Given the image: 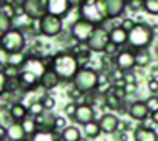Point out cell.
Here are the masks:
<instances>
[{
	"instance_id": "obj_32",
	"label": "cell",
	"mask_w": 158,
	"mask_h": 141,
	"mask_svg": "<svg viewBox=\"0 0 158 141\" xmlns=\"http://www.w3.org/2000/svg\"><path fill=\"white\" fill-rule=\"evenodd\" d=\"M27 110H29V116L31 117H38L39 114H43L46 110V107H44V104H43L41 100H31Z\"/></svg>"
},
{
	"instance_id": "obj_44",
	"label": "cell",
	"mask_w": 158,
	"mask_h": 141,
	"mask_svg": "<svg viewBox=\"0 0 158 141\" xmlns=\"http://www.w3.org/2000/svg\"><path fill=\"white\" fill-rule=\"evenodd\" d=\"M4 93H7V77L0 68V95H4Z\"/></svg>"
},
{
	"instance_id": "obj_42",
	"label": "cell",
	"mask_w": 158,
	"mask_h": 141,
	"mask_svg": "<svg viewBox=\"0 0 158 141\" xmlns=\"http://www.w3.org/2000/svg\"><path fill=\"white\" fill-rule=\"evenodd\" d=\"M148 90H150L151 95H158V80L156 78H151L148 80Z\"/></svg>"
},
{
	"instance_id": "obj_9",
	"label": "cell",
	"mask_w": 158,
	"mask_h": 141,
	"mask_svg": "<svg viewBox=\"0 0 158 141\" xmlns=\"http://www.w3.org/2000/svg\"><path fill=\"white\" fill-rule=\"evenodd\" d=\"M87 44L90 46V49H92L94 53H104L106 48L110 44L109 31H107L106 27H102V26H99V27L95 29V32H94V36L89 39Z\"/></svg>"
},
{
	"instance_id": "obj_45",
	"label": "cell",
	"mask_w": 158,
	"mask_h": 141,
	"mask_svg": "<svg viewBox=\"0 0 158 141\" xmlns=\"http://www.w3.org/2000/svg\"><path fill=\"white\" fill-rule=\"evenodd\" d=\"M117 49H119V48H117L116 44H112V43H110V44H109V46H107V48H106V51H104L102 55H107V56H114V58H116V56H117V53H119V51H117Z\"/></svg>"
},
{
	"instance_id": "obj_23",
	"label": "cell",
	"mask_w": 158,
	"mask_h": 141,
	"mask_svg": "<svg viewBox=\"0 0 158 141\" xmlns=\"http://www.w3.org/2000/svg\"><path fill=\"white\" fill-rule=\"evenodd\" d=\"M7 139L9 141H22L27 139V134H26L24 127L21 122H10L7 126Z\"/></svg>"
},
{
	"instance_id": "obj_37",
	"label": "cell",
	"mask_w": 158,
	"mask_h": 141,
	"mask_svg": "<svg viewBox=\"0 0 158 141\" xmlns=\"http://www.w3.org/2000/svg\"><path fill=\"white\" fill-rule=\"evenodd\" d=\"M77 107H78V104H77V102H68L65 107H63L65 116L70 117V119H73V116H75V112H77Z\"/></svg>"
},
{
	"instance_id": "obj_25",
	"label": "cell",
	"mask_w": 158,
	"mask_h": 141,
	"mask_svg": "<svg viewBox=\"0 0 158 141\" xmlns=\"http://www.w3.org/2000/svg\"><path fill=\"white\" fill-rule=\"evenodd\" d=\"M82 131H83V136L89 138V139H97L100 136V133H102L99 121H90V122H87Z\"/></svg>"
},
{
	"instance_id": "obj_39",
	"label": "cell",
	"mask_w": 158,
	"mask_h": 141,
	"mask_svg": "<svg viewBox=\"0 0 158 141\" xmlns=\"http://www.w3.org/2000/svg\"><path fill=\"white\" fill-rule=\"evenodd\" d=\"M136 24H138V22L134 21V19H131V17H123V21H121L119 26L129 32V31H133V29H134V26H136Z\"/></svg>"
},
{
	"instance_id": "obj_7",
	"label": "cell",
	"mask_w": 158,
	"mask_h": 141,
	"mask_svg": "<svg viewBox=\"0 0 158 141\" xmlns=\"http://www.w3.org/2000/svg\"><path fill=\"white\" fill-rule=\"evenodd\" d=\"M95 29H97L95 24L78 17L72 26H70V34H72V38L78 43H89V39L92 38L94 32H95Z\"/></svg>"
},
{
	"instance_id": "obj_17",
	"label": "cell",
	"mask_w": 158,
	"mask_h": 141,
	"mask_svg": "<svg viewBox=\"0 0 158 141\" xmlns=\"http://www.w3.org/2000/svg\"><path fill=\"white\" fill-rule=\"evenodd\" d=\"M19 80H21L22 90L27 92V93L29 92H34V90L39 87V77L36 75V73H32V72H27V70H22Z\"/></svg>"
},
{
	"instance_id": "obj_20",
	"label": "cell",
	"mask_w": 158,
	"mask_h": 141,
	"mask_svg": "<svg viewBox=\"0 0 158 141\" xmlns=\"http://www.w3.org/2000/svg\"><path fill=\"white\" fill-rule=\"evenodd\" d=\"M107 7V14L109 19H117L126 12L127 9V2L126 0H104Z\"/></svg>"
},
{
	"instance_id": "obj_4",
	"label": "cell",
	"mask_w": 158,
	"mask_h": 141,
	"mask_svg": "<svg viewBox=\"0 0 158 141\" xmlns=\"http://www.w3.org/2000/svg\"><path fill=\"white\" fill-rule=\"evenodd\" d=\"M153 39H155V34H153L151 26L146 24V22H138L133 31H129L127 46H129L131 49H134V51H138V49L150 48Z\"/></svg>"
},
{
	"instance_id": "obj_28",
	"label": "cell",
	"mask_w": 158,
	"mask_h": 141,
	"mask_svg": "<svg viewBox=\"0 0 158 141\" xmlns=\"http://www.w3.org/2000/svg\"><path fill=\"white\" fill-rule=\"evenodd\" d=\"M29 139L31 141H61V136L56 131H38Z\"/></svg>"
},
{
	"instance_id": "obj_33",
	"label": "cell",
	"mask_w": 158,
	"mask_h": 141,
	"mask_svg": "<svg viewBox=\"0 0 158 141\" xmlns=\"http://www.w3.org/2000/svg\"><path fill=\"white\" fill-rule=\"evenodd\" d=\"M12 27H14V21L10 17H7V15L0 14V36L5 34L7 31H10Z\"/></svg>"
},
{
	"instance_id": "obj_49",
	"label": "cell",
	"mask_w": 158,
	"mask_h": 141,
	"mask_svg": "<svg viewBox=\"0 0 158 141\" xmlns=\"http://www.w3.org/2000/svg\"><path fill=\"white\" fill-rule=\"evenodd\" d=\"M114 138H116V141H127V133L116 131V133H114Z\"/></svg>"
},
{
	"instance_id": "obj_21",
	"label": "cell",
	"mask_w": 158,
	"mask_h": 141,
	"mask_svg": "<svg viewBox=\"0 0 158 141\" xmlns=\"http://www.w3.org/2000/svg\"><path fill=\"white\" fill-rule=\"evenodd\" d=\"M9 117L12 122H22L26 117H29V110L22 102H14L9 107Z\"/></svg>"
},
{
	"instance_id": "obj_30",
	"label": "cell",
	"mask_w": 158,
	"mask_h": 141,
	"mask_svg": "<svg viewBox=\"0 0 158 141\" xmlns=\"http://www.w3.org/2000/svg\"><path fill=\"white\" fill-rule=\"evenodd\" d=\"M2 72H4V75L7 77V80H12V78H19V77H21L22 68L17 66V65H12V63H7V65L2 66Z\"/></svg>"
},
{
	"instance_id": "obj_14",
	"label": "cell",
	"mask_w": 158,
	"mask_h": 141,
	"mask_svg": "<svg viewBox=\"0 0 158 141\" xmlns=\"http://www.w3.org/2000/svg\"><path fill=\"white\" fill-rule=\"evenodd\" d=\"M48 68V61L44 58H38V56H29L27 55V60L26 63L22 65V70H27V72H32L41 78V75L46 72Z\"/></svg>"
},
{
	"instance_id": "obj_50",
	"label": "cell",
	"mask_w": 158,
	"mask_h": 141,
	"mask_svg": "<svg viewBox=\"0 0 158 141\" xmlns=\"http://www.w3.org/2000/svg\"><path fill=\"white\" fill-rule=\"evenodd\" d=\"M0 141H7V127L0 124Z\"/></svg>"
},
{
	"instance_id": "obj_57",
	"label": "cell",
	"mask_w": 158,
	"mask_h": 141,
	"mask_svg": "<svg viewBox=\"0 0 158 141\" xmlns=\"http://www.w3.org/2000/svg\"><path fill=\"white\" fill-rule=\"evenodd\" d=\"M126 2H129V0H126Z\"/></svg>"
},
{
	"instance_id": "obj_60",
	"label": "cell",
	"mask_w": 158,
	"mask_h": 141,
	"mask_svg": "<svg viewBox=\"0 0 158 141\" xmlns=\"http://www.w3.org/2000/svg\"><path fill=\"white\" fill-rule=\"evenodd\" d=\"M7 141H9V139H7Z\"/></svg>"
},
{
	"instance_id": "obj_27",
	"label": "cell",
	"mask_w": 158,
	"mask_h": 141,
	"mask_svg": "<svg viewBox=\"0 0 158 141\" xmlns=\"http://www.w3.org/2000/svg\"><path fill=\"white\" fill-rule=\"evenodd\" d=\"M151 65V53L148 48L138 49L136 51V66L138 68H146Z\"/></svg>"
},
{
	"instance_id": "obj_3",
	"label": "cell",
	"mask_w": 158,
	"mask_h": 141,
	"mask_svg": "<svg viewBox=\"0 0 158 141\" xmlns=\"http://www.w3.org/2000/svg\"><path fill=\"white\" fill-rule=\"evenodd\" d=\"M99 82H100V72H97L95 68H90V66H82L72 83L82 93H92L97 90Z\"/></svg>"
},
{
	"instance_id": "obj_46",
	"label": "cell",
	"mask_w": 158,
	"mask_h": 141,
	"mask_svg": "<svg viewBox=\"0 0 158 141\" xmlns=\"http://www.w3.org/2000/svg\"><path fill=\"white\" fill-rule=\"evenodd\" d=\"M124 80H126V83H138V78H136V73L134 72H126Z\"/></svg>"
},
{
	"instance_id": "obj_54",
	"label": "cell",
	"mask_w": 158,
	"mask_h": 141,
	"mask_svg": "<svg viewBox=\"0 0 158 141\" xmlns=\"http://www.w3.org/2000/svg\"><path fill=\"white\" fill-rule=\"evenodd\" d=\"M78 141H89V138H85V136H82V138H80V139Z\"/></svg>"
},
{
	"instance_id": "obj_41",
	"label": "cell",
	"mask_w": 158,
	"mask_h": 141,
	"mask_svg": "<svg viewBox=\"0 0 158 141\" xmlns=\"http://www.w3.org/2000/svg\"><path fill=\"white\" fill-rule=\"evenodd\" d=\"M41 102L44 104V107H46L48 110H53V109H55V106H56V100H55V97L48 95V93H46V95L41 99Z\"/></svg>"
},
{
	"instance_id": "obj_19",
	"label": "cell",
	"mask_w": 158,
	"mask_h": 141,
	"mask_svg": "<svg viewBox=\"0 0 158 141\" xmlns=\"http://www.w3.org/2000/svg\"><path fill=\"white\" fill-rule=\"evenodd\" d=\"M134 141H158V133L150 126H136L133 129Z\"/></svg>"
},
{
	"instance_id": "obj_48",
	"label": "cell",
	"mask_w": 158,
	"mask_h": 141,
	"mask_svg": "<svg viewBox=\"0 0 158 141\" xmlns=\"http://www.w3.org/2000/svg\"><path fill=\"white\" fill-rule=\"evenodd\" d=\"M117 131H123V133H129V131H131V124L124 122V121H119V124H117Z\"/></svg>"
},
{
	"instance_id": "obj_31",
	"label": "cell",
	"mask_w": 158,
	"mask_h": 141,
	"mask_svg": "<svg viewBox=\"0 0 158 141\" xmlns=\"http://www.w3.org/2000/svg\"><path fill=\"white\" fill-rule=\"evenodd\" d=\"M21 124H22V127H24L27 138H32V136H34V134L39 131V129H38V124H36V119H34V117H31V116L26 117V119L22 121Z\"/></svg>"
},
{
	"instance_id": "obj_12",
	"label": "cell",
	"mask_w": 158,
	"mask_h": 141,
	"mask_svg": "<svg viewBox=\"0 0 158 141\" xmlns=\"http://www.w3.org/2000/svg\"><path fill=\"white\" fill-rule=\"evenodd\" d=\"M127 114H129L131 119L139 121V122H143V121L148 119V117H151V112H150V109H148V106H146L144 100H134V102H129V110H127Z\"/></svg>"
},
{
	"instance_id": "obj_55",
	"label": "cell",
	"mask_w": 158,
	"mask_h": 141,
	"mask_svg": "<svg viewBox=\"0 0 158 141\" xmlns=\"http://www.w3.org/2000/svg\"><path fill=\"white\" fill-rule=\"evenodd\" d=\"M156 60H158V48H156Z\"/></svg>"
},
{
	"instance_id": "obj_13",
	"label": "cell",
	"mask_w": 158,
	"mask_h": 141,
	"mask_svg": "<svg viewBox=\"0 0 158 141\" xmlns=\"http://www.w3.org/2000/svg\"><path fill=\"white\" fill-rule=\"evenodd\" d=\"M72 0H48V14H53L56 17H65L72 10Z\"/></svg>"
},
{
	"instance_id": "obj_10",
	"label": "cell",
	"mask_w": 158,
	"mask_h": 141,
	"mask_svg": "<svg viewBox=\"0 0 158 141\" xmlns=\"http://www.w3.org/2000/svg\"><path fill=\"white\" fill-rule=\"evenodd\" d=\"M116 66L124 72H133L136 68V51L131 48L121 49L116 56Z\"/></svg>"
},
{
	"instance_id": "obj_26",
	"label": "cell",
	"mask_w": 158,
	"mask_h": 141,
	"mask_svg": "<svg viewBox=\"0 0 158 141\" xmlns=\"http://www.w3.org/2000/svg\"><path fill=\"white\" fill-rule=\"evenodd\" d=\"M63 141H78L82 138V131L78 129L77 126H66L65 129L60 133Z\"/></svg>"
},
{
	"instance_id": "obj_6",
	"label": "cell",
	"mask_w": 158,
	"mask_h": 141,
	"mask_svg": "<svg viewBox=\"0 0 158 141\" xmlns=\"http://www.w3.org/2000/svg\"><path fill=\"white\" fill-rule=\"evenodd\" d=\"M39 34L44 38H58L63 34V19L53 14H46L38 21Z\"/></svg>"
},
{
	"instance_id": "obj_56",
	"label": "cell",
	"mask_w": 158,
	"mask_h": 141,
	"mask_svg": "<svg viewBox=\"0 0 158 141\" xmlns=\"http://www.w3.org/2000/svg\"><path fill=\"white\" fill-rule=\"evenodd\" d=\"M22 141H31V139H29V138H27V139H22Z\"/></svg>"
},
{
	"instance_id": "obj_47",
	"label": "cell",
	"mask_w": 158,
	"mask_h": 141,
	"mask_svg": "<svg viewBox=\"0 0 158 141\" xmlns=\"http://www.w3.org/2000/svg\"><path fill=\"white\" fill-rule=\"evenodd\" d=\"M126 92H127V95H133V93H136L138 92V83H126Z\"/></svg>"
},
{
	"instance_id": "obj_2",
	"label": "cell",
	"mask_w": 158,
	"mask_h": 141,
	"mask_svg": "<svg viewBox=\"0 0 158 141\" xmlns=\"http://www.w3.org/2000/svg\"><path fill=\"white\" fill-rule=\"evenodd\" d=\"M78 15L85 21L99 26H104L109 21L107 7L104 0H80L78 4Z\"/></svg>"
},
{
	"instance_id": "obj_18",
	"label": "cell",
	"mask_w": 158,
	"mask_h": 141,
	"mask_svg": "<svg viewBox=\"0 0 158 141\" xmlns=\"http://www.w3.org/2000/svg\"><path fill=\"white\" fill-rule=\"evenodd\" d=\"M119 117L116 116V114H110V112H106L100 116L99 119V124H100V129H102V133L106 134H114L117 131V124H119Z\"/></svg>"
},
{
	"instance_id": "obj_15",
	"label": "cell",
	"mask_w": 158,
	"mask_h": 141,
	"mask_svg": "<svg viewBox=\"0 0 158 141\" xmlns=\"http://www.w3.org/2000/svg\"><path fill=\"white\" fill-rule=\"evenodd\" d=\"M56 114L53 110L46 109L43 114H39L36 119V124H38V129L39 131H55V122H56Z\"/></svg>"
},
{
	"instance_id": "obj_53",
	"label": "cell",
	"mask_w": 158,
	"mask_h": 141,
	"mask_svg": "<svg viewBox=\"0 0 158 141\" xmlns=\"http://www.w3.org/2000/svg\"><path fill=\"white\" fill-rule=\"evenodd\" d=\"M151 29H153V34L158 36V24H151Z\"/></svg>"
},
{
	"instance_id": "obj_8",
	"label": "cell",
	"mask_w": 158,
	"mask_h": 141,
	"mask_svg": "<svg viewBox=\"0 0 158 141\" xmlns=\"http://www.w3.org/2000/svg\"><path fill=\"white\" fill-rule=\"evenodd\" d=\"M22 14L27 17L39 21L43 15L48 14V0H22Z\"/></svg>"
},
{
	"instance_id": "obj_29",
	"label": "cell",
	"mask_w": 158,
	"mask_h": 141,
	"mask_svg": "<svg viewBox=\"0 0 158 141\" xmlns=\"http://www.w3.org/2000/svg\"><path fill=\"white\" fill-rule=\"evenodd\" d=\"M123 102L124 100H121V99H117L116 95H114V92H109L107 95H104V107L106 109H109V110H119L121 109V106H123Z\"/></svg>"
},
{
	"instance_id": "obj_40",
	"label": "cell",
	"mask_w": 158,
	"mask_h": 141,
	"mask_svg": "<svg viewBox=\"0 0 158 141\" xmlns=\"http://www.w3.org/2000/svg\"><path fill=\"white\" fill-rule=\"evenodd\" d=\"M65 127H66V116H58L56 117V122H55V131L60 134Z\"/></svg>"
},
{
	"instance_id": "obj_1",
	"label": "cell",
	"mask_w": 158,
	"mask_h": 141,
	"mask_svg": "<svg viewBox=\"0 0 158 141\" xmlns=\"http://www.w3.org/2000/svg\"><path fill=\"white\" fill-rule=\"evenodd\" d=\"M46 61H48L49 68H53L58 73V77L61 78L63 83L73 82L75 75L78 73V70L82 68L80 60L77 58L72 51H68V49H61V51L55 53V55H51L49 60H46Z\"/></svg>"
},
{
	"instance_id": "obj_43",
	"label": "cell",
	"mask_w": 158,
	"mask_h": 141,
	"mask_svg": "<svg viewBox=\"0 0 158 141\" xmlns=\"http://www.w3.org/2000/svg\"><path fill=\"white\" fill-rule=\"evenodd\" d=\"M112 92H114V95H116L117 99H121V100H126L127 99V92H126L124 87H114Z\"/></svg>"
},
{
	"instance_id": "obj_35",
	"label": "cell",
	"mask_w": 158,
	"mask_h": 141,
	"mask_svg": "<svg viewBox=\"0 0 158 141\" xmlns=\"http://www.w3.org/2000/svg\"><path fill=\"white\" fill-rule=\"evenodd\" d=\"M144 12L150 15H158V0H144Z\"/></svg>"
},
{
	"instance_id": "obj_5",
	"label": "cell",
	"mask_w": 158,
	"mask_h": 141,
	"mask_svg": "<svg viewBox=\"0 0 158 141\" xmlns=\"http://www.w3.org/2000/svg\"><path fill=\"white\" fill-rule=\"evenodd\" d=\"M26 46H27L26 32H22L17 27H12L10 31H7L5 34L0 36V48L4 49L5 53H9V55L24 53Z\"/></svg>"
},
{
	"instance_id": "obj_58",
	"label": "cell",
	"mask_w": 158,
	"mask_h": 141,
	"mask_svg": "<svg viewBox=\"0 0 158 141\" xmlns=\"http://www.w3.org/2000/svg\"><path fill=\"white\" fill-rule=\"evenodd\" d=\"M0 68H2V66H0Z\"/></svg>"
},
{
	"instance_id": "obj_59",
	"label": "cell",
	"mask_w": 158,
	"mask_h": 141,
	"mask_svg": "<svg viewBox=\"0 0 158 141\" xmlns=\"http://www.w3.org/2000/svg\"><path fill=\"white\" fill-rule=\"evenodd\" d=\"M143 2H144V0H143Z\"/></svg>"
},
{
	"instance_id": "obj_22",
	"label": "cell",
	"mask_w": 158,
	"mask_h": 141,
	"mask_svg": "<svg viewBox=\"0 0 158 141\" xmlns=\"http://www.w3.org/2000/svg\"><path fill=\"white\" fill-rule=\"evenodd\" d=\"M109 36H110V43L116 44L117 48L126 46L127 44V39H129V32H127L126 29H123L121 26H114V27L109 31Z\"/></svg>"
},
{
	"instance_id": "obj_11",
	"label": "cell",
	"mask_w": 158,
	"mask_h": 141,
	"mask_svg": "<svg viewBox=\"0 0 158 141\" xmlns=\"http://www.w3.org/2000/svg\"><path fill=\"white\" fill-rule=\"evenodd\" d=\"M73 121H75L77 124H80V126H85L90 121H95V109H94V106H90V104H87V102L78 104L77 112H75V116H73Z\"/></svg>"
},
{
	"instance_id": "obj_36",
	"label": "cell",
	"mask_w": 158,
	"mask_h": 141,
	"mask_svg": "<svg viewBox=\"0 0 158 141\" xmlns=\"http://www.w3.org/2000/svg\"><path fill=\"white\" fill-rule=\"evenodd\" d=\"M127 9L131 12H139V10H144V4L143 0H129L127 2Z\"/></svg>"
},
{
	"instance_id": "obj_38",
	"label": "cell",
	"mask_w": 158,
	"mask_h": 141,
	"mask_svg": "<svg viewBox=\"0 0 158 141\" xmlns=\"http://www.w3.org/2000/svg\"><path fill=\"white\" fill-rule=\"evenodd\" d=\"M144 102H146V106H148V109H150L151 114L158 110V95H150Z\"/></svg>"
},
{
	"instance_id": "obj_34",
	"label": "cell",
	"mask_w": 158,
	"mask_h": 141,
	"mask_svg": "<svg viewBox=\"0 0 158 141\" xmlns=\"http://www.w3.org/2000/svg\"><path fill=\"white\" fill-rule=\"evenodd\" d=\"M27 60V55L26 53H14V55H9V61L7 63H12V65H17L22 68V65L26 63Z\"/></svg>"
},
{
	"instance_id": "obj_51",
	"label": "cell",
	"mask_w": 158,
	"mask_h": 141,
	"mask_svg": "<svg viewBox=\"0 0 158 141\" xmlns=\"http://www.w3.org/2000/svg\"><path fill=\"white\" fill-rule=\"evenodd\" d=\"M114 87H126V80H116V82H112Z\"/></svg>"
},
{
	"instance_id": "obj_24",
	"label": "cell",
	"mask_w": 158,
	"mask_h": 141,
	"mask_svg": "<svg viewBox=\"0 0 158 141\" xmlns=\"http://www.w3.org/2000/svg\"><path fill=\"white\" fill-rule=\"evenodd\" d=\"M68 51H72L80 61H89V60L92 58V53H94L87 43H77V44L73 46V48H70Z\"/></svg>"
},
{
	"instance_id": "obj_16",
	"label": "cell",
	"mask_w": 158,
	"mask_h": 141,
	"mask_svg": "<svg viewBox=\"0 0 158 141\" xmlns=\"http://www.w3.org/2000/svg\"><path fill=\"white\" fill-rule=\"evenodd\" d=\"M60 83H61V78H60L58 73H56L53 68H49V66L41 75V78H39V85H41L44 90H53V89H56Z\"/></svg>"
},
{
	"instance_id": "obj_52",
	"label": "cell",
	"mask_w": 158,
	"mask_h": 141,
	"mask_svg": "<svg viewBox=\"0 0 158 141\" xmlns=\"http://www.w3.org/2000/svg\"><path fill=\"white\" fill-rule=\"evenodd\" d=\"M151 121H153V124H158V110L151 114Z\"/></svg>"
}]
</instances>
